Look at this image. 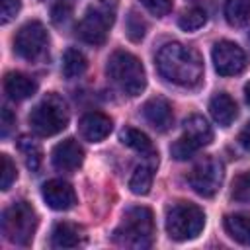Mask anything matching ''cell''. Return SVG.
<instances>
[{
	"label": "cell",
	"instance_id": "19",
	"mask_svg": "<svg viewBox=\"0 0 250 250\" xmlns=\"http://www.w3.org/2000/svg\"><path fill=\"white\" fill-rule=\"evenodd\" d=\"M225 230L230 238L250 246V213H234L225 217Z\"/></svg>",
	"mask_w": 250,
	"mask_h": 250
},
{
	"label": "cell",
	"instance_id": "34",
	"mask_svg": "<svg viewBox=\"0 0 250 250\" xmlns=\"http://www.w3.org/2000/svg\"><path fill=\"white\" fill-rule=\"evenodd\" d=\"M238 143H240L246 150H250V123H246L244 129L238 133Z\"/></svg>",
	"mask_w": 250,
	"mask_h": 250
},
{
	"label": "cell",
	"instance_id": "6",
	"mask_svg": "<svg viewBox=\"0 0 250 250\" xmlns=\"http://www.w3.org/2000/svg\"><path fill=\"white\" fill-rule=\"evenodd\" d=\"M37 229V213L27 201H18L2 213V234L8 242L27 246Z\"/></svg>",
	"mask_w": 250,
	"mask_h": 250
},
{
	"label": "cell",
	"instance_id": "35",
	"mask_svg": "<svg viewBox=\"0 0 250 250\" xmlns=\"http://www.w3.org/2000/svg\"><path fill=\"white\" fill-rule=\"evenodd\" d=\"M244 98H246V102H248V105H250V82L244 86Z\"/></svg>",
	"mask_w": 250,
	"mask_h": 250
},
{
	"label": "cell",
	"instance_id": "2",
	"mask_svg": "<svg viewBox=\"0 0 250 250\" xmlns=\"http://www.w3.org/2000/svg\"><path fill=\"white\" fill-rule=\"evenodd\" d=\"M154 238V217L148 207L137 205L125 211L119 227L113 230V242L125 248H148Z\"/></svg>",
	"mask_w": 250,
	"mask_h": 250
},
{
	"label": "cell",
	"instance_id": "29",
	"mask_svg": "<svg viewBox=\"0 0 250 250\" xmlns=\"http://www.w3.org/2000/svg\"><path fill=\"white\" fill-rule=\"evenodd\" d=\"M0 160H2V180H0V188H2V189H10V186L14 184L16 176H18L16 164L10 160L8 154H2Z\"/></svg>",
	"mask_w": 250,
	"mask_h": 250
},
{
	"label": "cell",
	"instance_id": "1",
	"mask_svg": "<svg viewBox=\"0 0 250 250\" xmlns=\"http://www.w3.org/2000/svg\"><path fill=\"white\" fill-rule=\"evenodd\" d=\"M156 68L168 82L184 88L197 86L203 76V61L199 53L176 41L160 47L156 53Z\"/></svg>",
	"mask_w": 250,
	"mask_h": 250
},
{
	"label": "cell",
	"instance_id": "27",
	"mask_svg": "<svg viewBox=\"0 0 250 250\" xmlns=\"http://www.w3.org/2000/svg\"><path fill=\"white\" fill-rule=\"evenodd\" d=\"M197 150H199V146H197L191 139H188L186 135H182V137L170 146V152H172V156H174L176 160H188V158H191Z\"/></svg>",
	"mask_w": 250,
	"mask_h": 250
},
{
	"label": "cell",
	"instance_id": "12",
	"mask_svg": "<svg viewBox=\"0 0 250 250\" xmlns=\"http://www.w3.org/2000/svg\"><path fill=\"white\" fill-rule=\"evenodd\" d=\"M53 166L61 172H74L84 160V148L74 139H64L51 152Z\"/></svg>",
	"mask_w": 250,
	"mask_h": 250
},
{
	"label": "cell",
	"instance_id": "25",
	"mask_svg": "<svg viewBox=\"0 0 250 250\" xmlns=\"http://www.w3.org/2000/svg\"><path fill=\"white\" fill-rule=\"evenodd\" d=\"M205 21H207V12H205L203 8H199V6H193V8L186 10V12L180 16L178 25H180L184 31H195V29L203 27Z\"/></svg>",
	"mask_w": 250,
	"mask_h": 250
},
{
	"label": "cell",
	"instance_id": "20",
	"mask_svg": "<svg viewBox=\"0 0 250 250\" xmlns=\"http://www.w3.org/2000/svg\"><path fill=\"white\" fill-rule=\"evenodd\" d=\"M119 141H121L123 145H127L129 148L141 152V154H146V156H150V158L156 156L154 146H152V141H150L143 131H139V129H133V127H125V129H121V133H119Z\"/></svg>",
	"mask_w": 250,
	"mask_h": 250
},
{
	"label": "cell",
	"instance_id": "21",
	"mask_svg": "<svg viewBox=\"0 0 250 250\" xmlns=\"http://www.w3.org/2000/svg\"><path fill=\"white\" fill-rule=\"evenodd\" d=\"M88 66V61L82 51L78 49H66L62 57V74L64 78H76L80 76Z\"/></svg>",
	"mask_w": 250,
	"mask_h": 250
},
{
	"label": "cell",
	"instance_id": "18",
	"mask_svg": "<svg viewBox=\"0 0 250 250\" xmlns=\"http://www.w3.org/2000/svg\"><path fill=\"white\" fill-rule=\"evenodd\" d=\"M184 135L188 139H191L199 148L209 145L213 141V131L211 125L207 123V119L203 115H189L184 121Z\"/></svg>",
	"mask_w": 250,
	"mask_h": 250
},
{
	"label": "cell",
	"instance_id": "7",
	"mask_svg": "<svg viewBox=\"0 0 250 250\" xmlns=\"http://www.w3.org/2000/svg\"><path fill=\"white\" fill-rule=\"evenodd\" d=\"M205 227V213L189 201L172 205L166 213V232L172 240H191Z\"/></svg>",
	"mask_w": 250,
	"mask_h": 250
},
{
	"label": "cell",
	"instance_id": "26",
	"mask_svg": "<svg viewBox=\"0 0 250 250\" xmlns=\"http://www.w3.org/2000/svg\"><path fill=\"white\" fill-rule=\"evenodd\" d=\"M230 197L238 203H250V170L238 174L230 186Z\"/></svg>",
	"mask_w": 250,
	"mask_h": 250
},
{
	"label": "cell",
	"instance_id": "23",
	"mask_svg": "<svg viewBox=\"0 0 250 250\" xmlns=\"http://www.w3.org/2000/svg\"><path fill=\"white\" fill-rule=\"evenodd\" d=\"M150 186H152V168L146 166V164L137 166L131 180H129L131 191L137 193V195H146L150 191Z\"/></svg>",
	"mask_w": 250,
	"mask_h": 250
},
{
	"label": "cell",
	"instance_id": "16",
	"mask_svg": "<svg viewBox=\"0 0 250 250\" xmlns=\"http://www.w3.org/2000/svg\"><path fill=\"white\" fill-rule=\"evenodd\" d=\"M209 111H211V117L221 125V127H229L236 115H238V107L234 104V100L225 94V92H219L211 98L209 102Z\"/></svg>",
	"mask_w": 250,
	"mask_h": 250
},
{
	"label": "cell",
	"instance_id": "3",
	"mask_svg": "<svg viewBox=\"0 0 250 250\" xmlns=\"http://www.w3.org/2000/svg\"><path fill=\"white\" fill-rule=\"evenodd\" d=\"M107 74L111 82L127 96H139L146 86L143 62L127 51H115L107 59Z\"/></svg>",
	"mask_w": 250,
	"mask_h": 250
},
{
	"label": "cell",
	"instance_id": "8",
	"mask_svg": "<svg viewBox=\"0 0 250 250\" xmlns=\"http://www.w3.org/2000/svg\"><path fill=\"white\" fill-rule=\"evenodd\" d=\"M47 45H49L47 29L37 20L23 23L14 37V51L18 57L25 61H37L39 57H43V53L47 51Z\"/></svg>",
	"mask_w": 250,
	"mask_h": 250
},
{
	"label": "cell",
	"instance_id": "22",
	"mask_svg": "<svg viewBox=\"0 0 250 250\" xmlns=\"http://www.w3.org/2000/svg\"><path fill=\"white\" fill-rule=\"evenodd\" d=\"M225 18L230 25H244L250 20V0H227Z\"/></svg>",
	"mask_w": 250,
	"mask_h": 250
},
{
	"label": "cell",
	"instance_id": "4",
	"mask_svg": "<svg viewBox=\"0 0 250 250\" xmlns=\"http://www.w3.org/2000/svg\"><path fill=\"white\" fill-rule=\"evenodd\" d=\"M117 0H96L84 12V18L76 25V33L84 43L102 45L107 39V31L115 21Z\"/></svg>",
	"mask_w": 250,
	"mask_h": 250
},
{
	"label": "cell",
	"instance_id": "9",
	"mask_svg": "<svg viewBox=\"0 0 250 250\" xmlns=\"http://www.w3.org/2000/svg\"><path fill=\"white\" fill-rule=\"evenodd\" d=\"M223 178H225V170H223V164L213 158V156H207L203 158L189 174V186L193 188L195 193L203 195V197H213L221 184H223Z\"/></svg>",
	"mask_w": 250,
	"mask_h": 250
},
{
	"label": "cell",
	"instance_id": "11",
	"mask_svg": "<svg viewBox=\"0 0 250 250\" xmlns=\"http://www.w3.org/2000/svg\"><path fill=\"white\" fill-rule=\"evenodd\" d=\"M45 203L55 211H66L76 203V193L68 182L62 180H49L41 188Z\"/></svg>",
	"mask_w": 250,
	"mask_h": 250
},
{
	"label": "cell",
	"instance_id": "31",
	"mask_svg": "<svg viewBox=\"0 0 250 250\" xmlns=\"http://www.w3.org/2000/svg\"><path fill=\"white\" fill-rule=\"evenodd\" d=\"M141 4L156 18H162L172 10V0H141Z\"/></svg>",
	"mask_w": 250,
	"mask_h": 250
},
{
	"label": "cell",
	"instance_id": "33",
	"mask_svg": "<svg viewBox=\"0 0 250 250\" xmlns=\"http://www.w3.org/2000/svg\"><path fill=\"white\" fill-rule=\"evenodd\" d=\"M16 123V117L12 115V111L8 107H2V121H0V135L6 137L12 129V125Z\"/></svg>",
	"mask_w": 250,
	"mask_h": 250
},
{
	"label": "cell",
	"instance_id": "14",
	"mask_svg": "<svg viewBox=\"0 0 250 250\" xmlns=\"http://www.w3.org/2000/svg\"><path fill=\"white\" fill-rule=\"evenodd\" d=\"M143 117L156 129V131H166L170 125H172V107L168 104V100L156 96V98H150L145 102L143 105Z\"/></svg>",
	"mask_w": 250,
	"mask_h": 250
},
{
	"label": "cell",
	"instance_id": "28",
	"mask_svg": "<svg viewBox=\"0 0 250 250\" xmlns=\"http://www.w3.org/2000/svg\"><path fill=\"white\" fill-rule=\"evenodd\" d=\"M145 31H146L145 20L135 10H131L129 16H127V37L131 41H141L145 37Z\"/></svg>",
	"mask_w": 250,
	"mask_h": 250
},
{
	"label": "cell",
	"instance_id": "30",
	"mask_svg": "<svg viewBox=\"0 0 250 250\" xmlns=\"http://www.w3.org/2000/svg\"><path fill=\"white\" fill-rule=\"evenodd\" d=\"M20 8H21L20 0H0V21L2 23L12 21L20 12Z\"/></svg>",
	"mask_w": 250,
	"mask_h": 250
},
{
	"label": "cell",
	"instance_id": "15",
	"mask_svg": "<svg viewBox=\"0 0 250 250\" xmlns=\"http://www.w3.org/2000/svg\"><path fill=\"white\" fill-rule=\"evenodd\" d=\"M84 244V230L68 221H61L53 227L51 232V246L53 248H76Z\"/></svg>",
	"mask_w": 250,
	"mask_h": 250
},
{
	"label": "cell",
	"instance_id": "13",
	"mask_svg": "<svg viewBox=\"0 0 250 250\" xmlns=\"http://www.w3.org/2000/svg\"><path fill=\"white\" fill-rule=\"evenodd\" d=\"M113 129L111 119L102 111H90L80 119V135L90 143L104 141Z\"/></svg>",
	"mask_w": 250,
	"mask_h": 250
},
{
	"label": "cell",
	"instance_id": "10",
	"mask_svg": "<svg viewBox=\"0 0 250 250\" xmlns=\"http://www.w3.org/2000/svg\"><path fill=\"white\" fill-rule=\"evenodd\" d=\"M213 64L221 76L240 74L246 66V55L234 41H219L213 47Z\"/></svg>",
	"mask_w": 250,
	"mask_h": 250
},
{
	"label": "cell",
	"instance_id": "17",
	"mask_svg": "<svg viewBox=\"0 0 250 250\" xmlns=\"http://www.w3.org/2000/svg\"><path fill=\"white\" fill-rule=\"evenodd\" d=\"M4 90L12 100L21 102V100L31 98L35 94L37 84H35L33 78H29L21 72H8L4 76Z\"/></svg>",
	"mask_w": 250,
	"mask_h": 250
},
{
	"label": "cell",
	"instance_id": "24",
	"mask_svg": "<svg viewBox=\"0 0 250 250\" xmlns=\"http://www.w3.org/2000/svg\"><path fill=\"white\" fill-rule=\"evenodd\" d=\"M18 146L23 152V158H25L27 168L31 172H37L39 170V164H41V148H39V145L33 139H29V137H20Z\"/></svg>",
	"mask_w": 250,
	"mask_h": 250
},
{
	"label": "cell",
	"instance_id": "32",
	"mask_svg": "<svg viewBox=\"0 0 250 250\" xmlns=\"http://www.w3.org/2000/svg\"><path fill=\"white\" fill-rule=\"evenodd\" d=\"M68 16H70V4H68V0H59V2L53 6V10H51V18H53L55 23L66 21Z\"/></svg>",
	"mask_w": 250,
	"mask_h": 250
},
{
	"label": "cell",
	"instance_id": "5",
	"mask_svg": "<svg viewBox=\"0 0 250 250\" xmlns=\"http://www.w3.org/2000/svg\"><path fill=\"white\" fill-rule=\"evenodd\" d=\"M29 125L39 137H51L61 133L68 125V107L66 102L57 96H45L29 113Z\"/></svg>",
	"mask_w": 250,
	"mask_h": 250
}]
</instances>
